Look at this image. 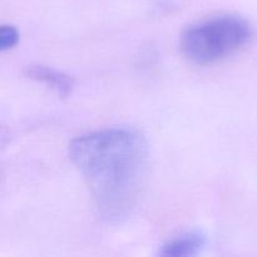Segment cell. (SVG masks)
Segmentation results:
<instances>
[{"label": "cell", "instance_id": "1", "mask_svg": "<svg viewBox=\"0 0 257 257\" xmlns=\"http://www.w3.org/2000/svg\"><path fill=\"white\" fill-rule=\"evenodd\" d=\"M70 161L84 178L104 217H127L148 173V145L140 132L110 128L83 135L69 146Z\"/></svg>", "mask_w": 257, "mask_h": 257}, {"label": "cell", "instance_id": "3", "mask_svg": "<svg viewBox=\"0 0 257 257\" xmlns=\"http://www.w3.org/2000/svg\"><path fill=\"white\" fill-rule=\"evenodd\" d=\"M205 233L197 230L190 231L165 243L162 246V250L160 251V255L167 257L195 256L205 247Z\"/></svg>", "mask_w": 257, "mask_h": 257}, {"label": "cell", "instance_id": "4", "mask_svg": "<svg viewBox=\"0 0 257 257\" xmlns=\"http://www.w3.org/2000/svg\"><path fill=\"white\" fill-rule=\"evenodd\" d=\"M24 72L28 78L44 83L59 95H68L73 89L72 78L53 68L44 65H29L25 68Z\"/></svg>", "mask_w": 257, "mask_h": 257}, {"label": "cell", "instance_id": "5", "mask_svg": "<svg viewBox=\"0 0 257 257\" xmlns=\"http://www.w3.org/2000/svg\"><path fill=\"white\" fill-rule=\"evenodd\" d=\"M18 40H19L18 30L12 25H3L0 29V50L5 52V50L10 49L17 45Z\"/></svg>", "mask_w": 257, "mask_h": 257}, {"label": "cell", "instance_id": "2", "mask_svg": "<svg viewBox=\"0 0 257 257\" xmlns=\"http://www.w3.org/2000/svg\"><path fill=\"white\" fill-rule=\"evenodd\" d=\"M251 27L238 15L221 14L191 25L181 35L182 54L190 62L208 65L236 54L250 40Z\"/></svg>", "mask_w": 257, "mask_h": 257}]
</instances>
